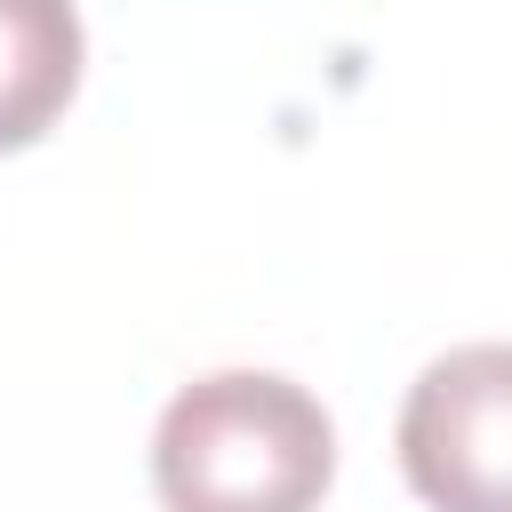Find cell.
Instances as JSON below:
<instances>
[{
    "label": "cell",
    "instance_id": "cell-1",
    "mask_svg": "<svg viewBox=\"0 0 512 512\" xmlns=\"http://www.w3.org/2000/svg\"><path fill=\"white\" fill-rule=\"evenodd\" d=\"M336 472L320 400L264 368L184 384L152 432V488L168 512H312Z\"/></svg>",
    "mask_w": 512,
    "mask_h": 512
},
{
    "label": "cell",
    "instance_id": "cell-2",
    "mask_svg": "<svg viewBox=\"0 0 512 512\" xmlns=\"http://www.w3.org/2000/svg\"><path fill=\"white\" fill-rule=\"evenodd\" d=\"M400 472L432 512H512V344H456L408 384Z\"/></svg>",
    "mask_w": 512,
    "mask_h": 512
},
{
    "label": "cell",
    "instance_id": "cell-3",
    "mask_svg": "<svg viewBox=\"0 0 512 512\" xmlns=\"http://www.w3.org/2000/svg\"><path fill=\"white\" fill-rule=\"evenodd\" d=\"M72 88H80L72 0H0V152L48 136Z\"/></svg>",
    "mask_w": 512,
    "mask_h": 512
}]
</instances>
